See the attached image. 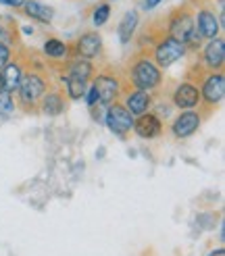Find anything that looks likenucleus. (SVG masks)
Wrapping results in <instances>:
<instances>
[{
  "mask_svg": "<svg viewBox=\"0 0 225 256\" xmlns=\"http://www.w3.org/2000/svg\"><path fill=\"white\" fill-rule=\"evenodd\" d=\"M132 80H134V84L138 88L146 92V90H152V88H156L160 84V69L154 65V62L142 58V60H138L134 65Z\"/></svg>",
  "mask_w": 225,
  "mask_h": 256,
  "instance_id": "f257e3e1",
  "label": "nucleus"
},
{
  "mask_svg": "<svg viewBox=\"0 0 225 256\" xmlns=\"http://www.w3.org/2000/svg\"><path fill=\"white\" fill-rule=\"evenodd\" d=\"M106 125H108V130L115 136L125 138L134 130V117L128 112V108H125V106L115 104V106H110L106 110Z\"/></svg>",
  "mask_w": 225,
  "mask_h": 256,
  "instance_id": "f03ea898",
  "label": "nucleus"
},
{
  "mask_svg": "<svg viewBox=\"0 0 225 256\" xmlns=\"http://www.w3.org/2000/svg\"><path fill=\"white\" fill-rule=\"evenodd\" d=\"M186 54V44L173 40V38H165L154 50L156 67H171L175 60H180Z\"/></svg>",
  "mask_w": 225,
  "mask_h": 256,
  "instance_id": "7ed1b4c3",
  "label": "nucleus"
},
{
  "mask_svg": "<svg viewBox=\"0 0 225 256\" xmlns=\"http://www.w3.org/2000/svg\"><path fill=\"white\" fill-rule=\"evenodd\" d=\"M44 92H46V84H44V80L40 78V75L28 73V75L21 78L19 96H21V100L25 102V104H34L38 98L44 96Z\"/></svg>",
  "mask_w": 225,
  "mask_h": 256,
  "instance_id": "20e7f679",
  "label": "nucleus"
},
{
  "mask_svg": "<svg viewBox=\"0 0 225 256\" xmlns=\"http://www.w3.org/2000/svg\"><path fill=\"white\" fill-rule=\"evenodd\" d=\"M169 32H171V38L178 40L182 44H186L190 40V36L194 32V19L188 15V12H178L173 19H171V25H169Z\"/></svg>",
  "mask_w": 225,
  "mask_h": 256,
  "instance_id": "39448f33",
  "label": "nucleus"
},
{
  "mask_svg": "<svg viewBox=\"0 0 225 256\" xmlns=\"http://www.w3.org/2000/svg\"><path fill=\"white\" fill-rule=\"evenodd\" d=\"M198 127H200V114L198 112H192V110L182 112L180 117L173 121V136L180 138V140L188 138V136H192Z\"/></svg>",
  "mask_w": 225,
  "mask_h": 256,
  "instance_id": "423d86ee",
  "label": "nucleus"
},
{
  "mask_svg": "<svg viewBox=\"0 0 225 256\" xmlns=\"http://www.w3.org/2000/svg\"><path fill=\"white\" fill-rule=\"evenodd\" d=\"M134 130L140 138L152 140L160 134V119L152 112H144L138 117V121H134Z\"/></svg>",
  "mask_w": 225,
  "mask_h": 256,
  "instance_id": "0eeeda50",
  "label": "nucleus"
},
{
  "mask_svg": "<svg viewBox=\"0 0 225 256\" xmlns=\"http://www.w3.org/2000/svg\"><path fill=\"white\" fill-rule=\"evenodd\" d=\"M94 88H96V94H98V100L102 104H110L115 96L119 94V84L115 78L110 75H100V78L94 82Z\"/></svg>",
  "mask_w": 225,
  "mask_h": 256,
  "instance_id": "6e6552de",
  "label": "nucleus"
},
{
  "mask_svg": "<svg viewBox=\"0 0 225 256\" xmlns=\"http://www.w3.org/2000/svg\"><path fill=\"white\" fill-rule=\"evenodd\" d=\"M223 94H225V78L221 73L210 75L202 86V98L208 102V104H217V102L223 98Z\"/></svg>",
  "mask_w": 225,
  "mask_h": 256,
  "instance_id": "1a4fd4ad",
  "label": "nucleus"
},
{
  "mask_svg": "<svg viewBox=\"0 0 225 256\" xmlns=\"http://www.w3.org/2000/svg\"><path fill=\"white\" fill-rule=\"evenodd\" d=\"M100 48H102V40H100L98 34H84L78 40V58L90 60L98 56Z\"/></svg>",
  "mask_w": 225,
  "mask_h": 256,
  "instance_id": "9d476101",
  "label": "nucleus"
},
{
  "mask_svg": "<svg viewBox=\"0 0 225 256\" xmlns=\"http://www.w3.org/2000/svg\"><path fill=\"white\" fill-rule=\"evenodd\" d=\"M198 100H200V92L194 84H182L173 94L175 106H180V108H192L198 104Z\"/></svg>",
  "mask_w": 225,
  "mask_h": 256,
  "instance_id": "9b49d317",
  "label": "nucleus"
},
{
  "mask_svg": "<svg viewBox=\"0 0 225 256\" xmlns=\"http://www.w3.org/2000/svg\"><path fill=\"white\" fill-rule=\"evenodd\" d=\"M196 32L202 36V38H208V40H212V38H217L219 34V21L215 19V15H212L210 10H200L198 12V19H196Z\"/></svg>",
  "mask_w": 225,
  "mask_h": 256,
  "instance_id": "f8f14e48",
  "label": "nucleus"
},
{
  "mask_svg": "<svg viewBox=\"0 0 225 256\" xmlns=\"http://www.w3.org/2000/svg\"><path fill=\"white\" fill-rule=\"evenodd\" d=\"M150 104H152V98H150V94L148 92H144V90H136L134 94H130L128 96V102H125V108H128V112L132 114H144V112H148V108H150Z\"/></svg>",
  "mask_w": 225,
  "mask_h": 256,
  "instance_id": "ddd939ff",
  "label": "nucleus"
},
{
  "mask_svg": "<svg viewBox=\"0 0 225 256\" xmlns=\"http://www.w3.org/2000/svg\"><path fill=\"white\" fill-rule=\"evenodd\" d=\"M223 58H225V42L219 40V38H212L208 46L204 48V62L210 69H219L223 65Z\"/></svg>",
  "mask_w": 225,
  "mask_h": 256,
  "instance_id": "4468645a",
  "label": "nucleus"
},
{
  "mask_svg": "<svg viewBox=\"0 0 225 256\" xmlns=\"http://www.w3.org/2000/svg\"><path fill=\"white\" fill-rule=\"evenodd\" d=\"M23 10H25V15H28V17L38 19L42 23H50V21H52V17H54V10L50 8L48 4L38 2V0H25Z\"/></svg>",
  "mask_w": 225,
  "mask_h": 256,
  "instance_id": "2eb2a0df",
  "label": "nucleus"
},
{
  "mask_svg": "<svg viewBox=\"0 0 225 256\" xmlns=\"http://www.w3.org/2000/svg\"><path fill=\"white\" fill-rule=\"evenodd\" d=\"M21 78H23V71H21V65L17 62H8L6 69L2 71V84H4V90L6 92H15L21 84Z\"/></svg>",
  "mask_w": 225,
  "mask_h": 256,
  "instance_id": "dca6fc26",
  "label": "nucleus"
},
{
  "mask_svg": "<svg viewBox=\"0 0 225 256\" xmlns=\"http://www.w3.org/2000/svg\"><path fill=\"white\" fill-rule=\"evenodd\" d=\"M138 28V12L136 10H128L125 17L121 19V25H119V38L123 44H128L132 40V36Z\"/></svg>",
  "mask_w": 225,
  "mask_h": 256,
  "instance_id": "f3484780",
  "label": "nucleus"
},
{
  "mask_svg": "<svg viewBox=\"0 0 225 256\" xmlns=\"http://www.w3.org/2000/svg\"><path fill=\"white\" fill-rule=\"evenodd\" d=\"M42 110L46 114H50V117H56V114H60L62 110H65V100L60 98V94L56 92H50L44 96V102H42Z\"/></svg>",
  "mask_w": 225,
  "mask_h": 256,
  "instance_id": "a211bd4d",
  "label": "nucleus"
},
{
  "mask_svg": "<svg viewBox=\"0 0 225 256\" xmlns=\"http://www.w3.org/2000/svg\"><path fill=\"white\" fill-rule=\"evenodd\" d=\"M92 75V65L84 58H75L71 65H69V75L67 78H75V80H82V82H88Z\"/></svg>",
  "mask_w": 225,
  "mask_h": 256,
  "instance_id": "6ab92c4d",
  "label": "nucleus"
},
{
  "mask_svg": "<svg viewBox=\"0 0 225 256\" xmlns=\"http://www.w3.org/2000/svg\"><path fill=\"white\" fill-rule=\"evenodd\" d=\"M44 52L50 58H67V46L60 40L50 38V40H46V44H44Z\"/></svg>",
  "mask_w": 225,
  "mask_h": 256,
  "instance_id": "aec40b11",
  "label": "nucleus"
},
{
  "mask_svg": "<svg viewBox=\"0 0 225 256\" xmlns=\"http://www.w3.org/2000/svg\"><path fill=\"white\" fill-rule=\"evenodd\" d=\"M65 82H67V94H69V98L80 100L86 94V82L75 80V78H67Z\"/></svg>",
  "mask_w": 225,
  "mask_h": 256,
  "instance_id": "412c9836",
  "label": "nucleus"
},
{
  "mask_svg": "<svg viewBox=\"0 0 225 256\" xmlns=\"http://www.w3.org/2000/svg\"><path fill=\"white\" fill-rule=\"evenodd\" d=\"M108 15H110V6H108V4H100V6L94 10V17H92V21H94L96 28L104 25L106 19H108Z\"/></svg>",
  "mask_w": 225,
  "mask_h": 256,
  "instance_id": "4be33fe9",
  "label": "nucleus"
},
{
  "mask_svg": "<svg viewBox=\"0 0 225 256\" xmlns=\"http://www.w3.org/2000/svg\"><path fill=\"white\" fill-rule=\"evenodd\" d=\"M10 110H12V98H10V92L2 90V92H0V112H2V114H8Z\"/></svg>",
  "mask_w": 225,
  "mask_h": 256,
  "instance_id": "5701e85b",
  "label": "nucleus"
},
{
  "mask_svg": "<svg viewBox=\"0 0 225 256\" xmlns=\"http://www.w3.org/2000/svg\"><path fill=\"white\" fill-rule=\"evenodd\" d=\"M8 58H10V50H8V46L0 44V69H2L4 65H8Z\"/></svg>",
  "mask_w": 225,
  "mask_h": 256,
  "instance_id": "b1692460",
  "label": "nucleus"
},
{
  "mask_svg": "<svg viewBox=\"0 0 225 256\" xmlns=\"http://www.w3.org/2000/svg\"><path fill=\"white\" fill-rule=\"evenodd\" d=\"M96 102H98V94H96V88L92 86L90 90H88V104H90V106H94Z\"/></svg>",
  "mask_w": 225,
  "mask_h": 256,
  "instance_id": "393cba45",
  "label": "nucleus"
},
{
  "mask_svg": "<svg viewBox=\"0 0 225 256\" xmlns=\"http://www.w3.org/2000/svg\"><path fill=\"white\" fill-rule=\"evenodd\" d=\"M0 4H6V6H23L25 0H0Z\"/></svg>",
  "mask_w": 225,
  "mask_h": 256,
  "instance_id": "a878e982",
  "label": "nucleus"
},
{
  "mask_svg": "<svg viewBox=\"0 0 225 256\" xmlns=\"http://www.w3.org/2000/svg\"><path fill=\"white\" fill-rule=\"evenodd\" d=\"M160 0H144V8H154Z\"/></svg>",
  "mask_w": 225,
  "mask_h": 256,
  "instance_id": "bb28decb",
  "label": "nucleus"
},
{
  "mask_svg": "<svg viewBox=\"0 0 225 256\" xmlns=\"http://www.w3.org/2000/svg\"><path fill=\"white\" fill-rule=\"evenodd\" d=\"M4 90V84H2V71H0V92Z\"/></svg>",
  "mask_w": 225,
  "mask_h": 256,
  "instance_id": "cd10ccee",
  "label": "nucleus"
},
{
  "mask_svg": "<svg viewBox=\"0 0 225 256\" xmlns=\"http://www.w3.org/2000/svg\"><path fill=\"white\" fill-rule=\"evenodd\" d=\"M0 30H2V19H0Z\"/></svg>",
  "mask_w": 225,
  "mask_h": 256,
  "instance_id": "c85d7f7f",
  "label": "nucleus"
}]
</instances>
